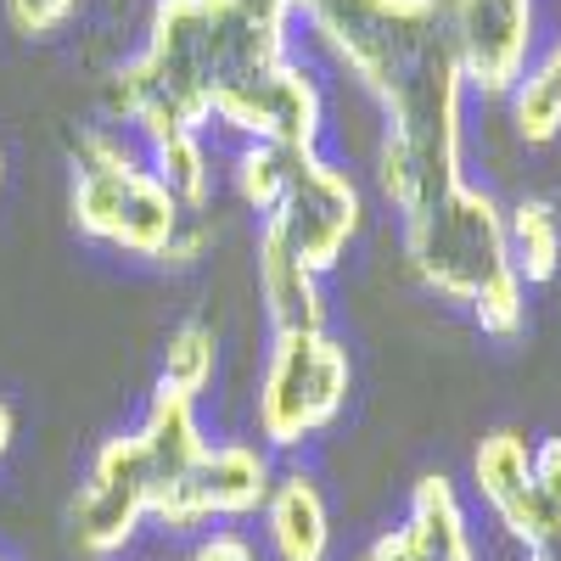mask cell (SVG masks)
<instances>
[{
  "instance_id": "cell-21",
  "label": "cell",
  "mask_w": 561,
  "mask_h": 561,
  "mask_svg": "<svg viewBox=\"0 0 561 561\" xmlns=\"http://www.w3.org/2000/svg\"><path fill=\"white\" fill-rule=\"evenodd\" d=\"M534 483L545 489V500L561 511V438L534 444Z\"/></svg>"
},
{
  "instance_id": "cell-15",
  "label": "cell",
  "mask_w": 561,
  "mask_h": 561,
  "mask_svg": "<svg viewBox=\"0 0 561 561\" xmlns=\"http://www.w3.org/2000/svg\"><path fill=\"white\" fill-rule=\"evenodd\" d=\"M505 242H511V264H517L523 287H545L561 270V219L545 197H523L505 214Z\"/></svg>"
},
{
  "instance_id": "cell-1",
  "label": "cell",
  "mask_w": 561,
  "mask_h": 561,
  "mask_svg": "<svg viewBox=\"0 0 561 561\" xmlns=\"http://www.w3.org/2000/svg\"><path fill=\"white\" fill-rule=\"evenodd\" d=\"M304 18L382 113L377 185L399 219L466 180V73L444 0H309Z\"/></svg>"
},
{
  "instance_id": "cell-2",
  "label": "cell",
  "mask_w": 561,
  "mask_h": 561,
  "mask_svg": "<svg viewBox=\"0 0 561 561\" xmlns=\"http://www.w3.org/2000/svg\"><path fill=\"white\" fill-rule=\"evenodd\" d=\"M293 12L275 0H158L147 45L118 68L113 107L152 140L225 118L287 57Z\"/></svg>"
},
{
  "instance_id": "cell-10",
  "label": "cell",
  "mask_w": 561,
  "mask_h": 561,
  "mask_svg": "<svg viewBox=\"0 0 561 561\" xmlns=\"http://www.w3.org/2000/svg\"><path fill=\"white\" fill-rule=\"evenodd\" d=\"M472 483H478V500L494 511V523L517 539V545H534L545 539L561 511L545 500V489L534 483V444L528 433L517 427H494L478 455H472Z\"/></svg>"
},
{
  "instance_id": "cell-24",
  "label": "cell",
  "mask_w": 561,
  "mask_h": 561,
  "mask_svg": "<svg viewBox=\"0 0 561 561\" xmlns=\"http://www.w3.org/2000/svg\"><path fill=\"white\" fill-rule=\"evenodd\" d=\"M275 7H287V12H304V7H309V0H275Z\"/></svg>"
},
{
  "instance_id": "cell-23",
  "label": "cell",
  "mask_w": 561,
  "mask_h": 561,
  "mask_svg": "<svg viewBox=\"0 0 561 561\" xmlns=\"http://www.w3.org/2000/svg\"><path fill=\"white\" fill-rule=\"evenodd\" d=\"M12 438H18V421H12V404H0V460H7Z\"/></svg>"
},
{
  "instance_id": "cell-6",
  "label": "cell",
  "mask_w": 561,
  "mask_h": 561,
  "mask_svg": "<svg viewBox=\"0 0 561 561\" xmlns=\"http://www.w3.org/2000/svg\"><path fill=\"white\" fill-rule=\"evenodd\" d=\"M354 388L348 348L325 332H275L259 377V438L270 449H298L343 415Z\"/></svg>"
},
{
  "instance_id": "cell-25",
  "label": "cell",
  "mask_w": 561,
  "mask_h": 561,
  "mask_svg": "<svg viewBox=\"0 0 561 561\" xmlns=\"http://www.w3.org/2000/svg\"><path fill=\"white\" fill-rule=\"evenodd\" d=\"M0 185H7V158H0Z\"/></svg>"
},
{
  "instance_id": "cell-20",
  "label": "cell",
  "mask_w": 561,
  "mask_h": 561,
  "mask_svg": "<svg viewBox=\"0 0 561 561\" xmlns=\"http://www.w3.org/2000/svg\"><path fill=\"white\" fill-rule=\"evenodd\" d=\"M185 561H259V550H253V539H248V534L219 528V534L197 539V550L185 556Z\"/></svg>"
},
{
  "instance_id": "cell-5",
  "label": "cell",
  "mask_w": 561,
  "mask_h": 561,
  "mask_svg": "<svg viewBox=\"0 0 561 561\" xmlns=\"http://www.w3.org/2000/svg\"><path fill=\"white\" fill-rule=\"evenodd\" d=\"M68 163H73L68 208H73L79 237L90 242H107L135 259H163L169 242L180 237V225L192 219L169 197V185L147 163H135L124 152V140H113L107 129H84L73 140Z\"/></svg>"
},
{
  "instance_id": "cell-14",
  "label": "cell",
  "mask_w": 561,
  "mask_h": 561,
  "mask_svg": "<svg viewBox=\"0 0 561 561\" xmlns=\"http://www.w3.org/2000/svg\"><path fill=\"white\" fill-rule=\"evenodd\" d=\"M259 298L270 314V332H320L325 325L320 275L304 270L270 230H259Z\"/></svg>"
},
{
  "instance_id": "cell-17",
  "label": "cell",
  "mask_w": 561,
  "mask_h": 561,
  "mask_svg": "<svg viewBox=\"0 0 561 561\" xmlns=\"http://www.w3.org/2000/svg\"><path fill=\"white\" fill-rule=\"evenodd\" d=\"M511 118H517V135L528 147H545L561 135V34L545 51V62L528 68L523 84L511 90Z\"/></svg>"
},
{
  "instance_id": "cell-16",
  "label": "cell",
  "mask_w": 561,
  "mask_h": 561,
  "mask_svg": "<svg viewBox=\"0 0 561 561\" xmlns=\"http://www.w3.org/2000/svg\"><path fill=\"white\" fill-rule=\"evenodd\" d=\"M152 174L169 185V197L185 214H208V203H214V169H208V147H203L197 129L158 140V147H152Z\"/></svg>"
},
{
  "instance_id": "cell-7",
  "label": "cell",
  "mask_w": 561,
  "mask_h": 561,
  "mask_svg": "<svg viewBox=\"0 0 561 561\" xmlns=\"http://www.w3.org/2000/svg\"><path fill=\"white\" fill-rule=\"evenodd\" d=\"M359 219H365L359 185L337 163H325L320 152H293L287 180H280V192H275L270 214L259 219V230H270L304 270L325 275L359 237Z\"/></svg>"
},
{
  "instance_id": "cell-4",
  "label": "cell",
  "mask_w": 561,
  "mask_h": 561,
  "mask_svg": "<svg viewBox=\"0 0 561 561\" xmlns=\"http://www.w3.org/2000/svg\"><path fill=\"white\" fill-rule=\"evenodd\" d=\"M208 449L197 399L158 388L135 433H118L96 449L90 472L68 505V528L79 556H118L135 528L152 517V505L185 478V466Z\"/></svg>"
},
{
  "instance_id": "cell-8",
  "label": "cell",
  "mask_w": 561,
  "mask_h": 561,
  "mask_svg": "<svg viewBox=\"0 0 561 561\" xmlns=\"http://www.w3.org/2000/svg\"><path fill=\"white\" fill-rule=\"evenodd\" d=\"M270 489H275L270 449L208 444L185 466V478L152 505V523H163L169 534H197L208 523H242V517H259L264 511Z\"/></svg>"
},
{
  "instance_id": "cell-22",
  "label": "cell",
  "mask_w": 561,
  "mask_h": 561,
  "mask_svg": "<svg viewBox=\"0 0 561 561\" xmlns=\"http://www.w3.org/2000/svg\"><path fill=\"white\" fill-rule=\"evenodd\" d=\"M528 550V561H561V523L545 534V539H534V545H523Z\"/></svg>"
},
{
  "instance_id": "cell-12",
  "label": "cell",
  "mask_w": 561,
  "mask_h": 561,
  "mask_svg": "<svg viewBox=\"0 0 561 561\" xmlns=\"http://www.w3.org/2000/svg\"><path fill=\"white\" fill-rule=\"evenodd\" d=\"M219 124L230 135H242L248 147H298V152H309L320 140V90L298 62H280Z\"/></svg>"
},
{
  "instance_id": "cell-13",
  "label": "cell",
  "mask_w": 561,
  "mask_h": 561,
  "mask_svg": "<svg viewBox=\"0 0 561 561\" xmlns=\"http://www.w3.org/2000/svg\"><path fill=\"white\" fill-rule=\"evenodd\" d=\"M264 534L275 561H325L332 556V511L309 472H280L264 500Z\"/></svg>"
},
{
  "instance_id": "cell-18",
  "label": "cell",
  "mask_w": 561,
  "mask_h": 561,
  "mask_svg": "<svg viewBox=\"0 0 561 561\" xmlns=\"http://www.w3.org/2000/svg\"><path fill=\"white\" fill-rule=\"evenodd\" d=\"M214 365H219V337H214V325L203 320H180L169 343H163V377L158 388H174L185 399H197L208 382H214Z\"/></svg>"
},
{
  "instance_id": "cell-11",
  "label": "cell",
  "mask_w": 561,
  "mask_h": 561,
  "mask_svg": "<svg viewBox=\"0 0 561 561\" xmlns=\"http://www.w3.org/2000/svg\"><path fill=\"white\" fill-rule=\"evenodd\" d=\"M354 561H478L472 517L460 505V489L444 472L415 478L404 523L388 528L377 545H365Z\"/></svg>"
},
{
  "instance_id": "cell-9",
  "label": "cell",
  "mask_w": 561,
  "mask_h": 561,
  "mask_svg": "<svg viewBox=\"0 0 561 561\" xmlns=\"http://www.w3.org/2000/svg\"><path fill=\"white\" fill-rule=\"evenodd\" d=\"M460 73L483 96H511L528 73L539 7L534 0H444Z\"/></svg>"
},
{
  "instance_id": "cell-19",
  "label": "cell",
  "mask_w": 561,
  "mask_h": 561,
  "mask_svg": "<svg viewBox=\"0 0 561 561\" xmlns=\"http://www.w3.org/2000/svg\"><path fill=\"white\" fill-rule=\"evenodd\" d=\"M79 12V0H7V18L18 34L39 39V34H57L68 18Z\"/></svg>"
},
{
  "instance_id": "cell-3",
  "label": "cell",
  "mask_w": 561,
  "mask_h": 561,
  "mask_svg": "<svg viewBox=\"0 0 561 561\" xmlns=\"http://www.w3.org/2000/svg\"><path fill=\"white\" fill-rule=\"evenodd\" d=\"M399 237H404V259L415 280L427 293L466 304L472 320L500 343L523 337L528 287L517 264H511L505 208L494 203V192H483L472 180H455L444 197L421 203L415 214L399 219Z\"/></svg>"
}]
</instances>
